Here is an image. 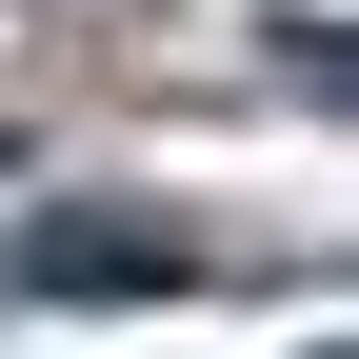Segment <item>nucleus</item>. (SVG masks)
Returning <instances> with one entry per match:
<instances>
[{
  "label": "nucleus",
  "instance_id": "f257e3e1",
  "mask_svg": "<svg viewBox=\"0 0 359 359\" xmlns=\"http://www.w3.org/2000/svg\"><path fill=\"white\" fill-rule=\"evenodd\" d=\"M20 280H40V299H160L180 259L140 240V219H40V240H20Z\"/></svg>",
  "mask_w": 359,
  "mask_h": 359
}]
</instances>
